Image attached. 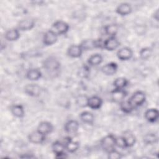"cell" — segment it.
Returning a JSON list of instances; mask_svg holds the SVG:
<instances>
[{
	"mask_svg": "<svg viewBox=\"0 0 159 159\" xmlns=\"http://www.w3.org/2000/svg\"><path fill=\"white\" fill-rule=\"evenodd\" d=\"M42 66L48 73H54L60 70V62L55 57L50 56L43 61Z\"/></svg>",
	"mask_w": 159,
	"mask_h": 159,
	"instance_id": "6da1fadb",
	"label": "cell"
},
{
	"mask_svg": "<svg viewBox=\"0 0 159 159\" xmlns=\"http://www.w3.org/2000/svg\"><path fill=\"white\" fill-rule=\"evenodd\" d=\"M104 40L101 39H86L81 42L80 47L83 50H92L94 48H103Z\"/></svg>",
	"mask_w": 159,
	"mask_h": 159,
	"instance_id": "7a4b0ae2",
	"label": "cell"
},
{
	"mask_svg": "<svg viewBox=\"0 0 159 159\" xmlns=\"http://www.w3.org/2000/svg\"><path fill=\"white\" fill-rule=\"evenodd\" d=\"M101 146L102 148L106 152H109L115 149L116 137L113 134H107L101 140Z\"/></svg>",
	"mask_w": 159,
	"mask_h": 159,
	"instance_id": "3957f363",
	"label": "cell"
},
{
	"mask_svg": "<svg viewBox=\"0 0 159 159\" xmlns=\"http://www.w3.org/2000/svg\"><path fill=\"white\" fill-rule=\"evenodd\" d=\"M69 27V25L65 21L57 20L52 24L51 30L58 35L66 34L68 31Z\"/></svg>",
	"mask_w": 159,
	"mask_h": 159,
	"instance_id": "277c9868",
	"label": "cell"
},
{
	"mask_svg": "<svg viewBox=\"0 0 159 159\" xmlns=\"http://www.w3.org/2000/svg\"><path fill=\"white\" fill-rule=\"evenodd\" d=\"M134 107L142 106L146 100L145 94L141 91H135L129 99Z\"/></svg>",
	"mask_w": 159,
	"mask_h": 159,
	"instance_id": "5b68a950",
	"label": "cell"
},
{
	"mask_svg": "<svg viewBox=\"0 0 159 159\" xmlns=\"http://www.w3.org/2000/svg\"><path fill=\"white\" fill-rule=\"evenodd\" d=\"M24 92L31 97H39L42 93V88L37 84H28L24 87Z\"/></svg>",
	"mask_w": 159,
	"mask_h": 159,
	"instance_id": "8992f818",
	"label": "cell"
},
{
	"mask_svg": "<svg viewBox=\"0 0 159 159\" xmlns=\"http://www.w3.org/2000/svg\"><path fill=\"white\" fill-rule=\"evenodd\" d=\"M120 45V42L116 37H109L103 43V48L108 51H113Z\"/></svg>",
	"mask_w": 159,
	"mask_h": 159,
	"instance_id": "52a82bcc",
	"label": "cell"
},
{
	"mask_svg": "<svg viewBox=\"0 0 159 159\" xmlns=\"http://www.w3.org/2000/svg\"><path fill=\"white\" fill-rule=\"evenodd\" d=\"M111 99L114 102L120 103L125 99L127 95V91L124 89H116L114 88L111 93Z\"/></svg>",
	"mask_w": 159,
	"mask_h": 159,
	"instance_id": "ba28073f",
	"label": "cell"
},
{
	"mask_svg": "<svg viewBox=\"0 0 159 159\" xmlns=\"http://www.w3.org/2000/svg\"><path fill=\"white\" fill-rule=\"evenodd\" d=\"M58 39V35H57L51 29L47 30L43 36V43L47 46L54 44Z\"/></svg>",
	"mask_w": 159,
	"mask_h": 159,
	"instance_id": "9c48e42d",
	"label": "cell"
},
{
	"mask_svg": "<svg viewBox=\"0 0 159 159\" xmlns=\"http://www.w3.org/2000/svg\"><path fill=\"white\" fill-rule=\"evenodd\" d=\"M35 24V20L33 19L28 17L19 22L17 28L21 31L30 30L34 27Z\"/></svg>",
	"mask_w": 159,
	"mask_h": 159,
	"instance_id": "30bf717a",
	"label": "cell"
},
{
	"mask_svg": "<svg viewBox=\"0 0 159 159\" xmlns=\"http://www.w3.org/2000/svg\"><path fill=\"white\" fill-rule=\"evenodd\" d=\"M133 55V52L129 47H122L117 52V57L121 61L130 60Z\"/></svg>",
	"mask_w": 159,
	"mask_h": 159,
	"instance_id": "8fae6325",
	"label": "cell"
},
{
	"mask_svg": "<svg viewBox=\"0 0 159 159\" xmlns=\"http://www.w3.org/2000/svg\"><path fill=\"white\" fill-rule=\"evenodd\" d=\"M28 140L30 143L34 144H40L42 143L45 141V135L36 130L29 134L28 135Z\"/></svg>",
	"mask_w": 159,
	"mask_h": 159,
	"instance_id": "7c38bea8",
	"label": "cell"
},
{
	"mask_svg": "<svg viewBox=\"0 0 159 159\" xmlns=\"http://www.w3.org/2000/svg\"><path fill=\"white\" fill-rule=\"evenodd\" d=\"M65 150H66L70 153H74L76 152L80 148V143L77 141H74L70 137H66L65 139Z\"/></svg>",
	"mask_w": 159,
	"mask_h": 159,
	"instance_id": "4fadbf2b",
	"label": "cell"
},
{
	"mask_svg": "<svg viewBox=\"0 0 159 159\" xmlns=\"http://www.w3.org/2000/svg\"><path fill=\"white\" fill-rule=\"evenodd\" d=\"M132 11V6L128 2H122L117 6L116 9L117 14L121 16H124L129 15L131 13Z\"/></svg>",
	"mask_w": 159,
	"mask_h": 159,
	"instance_id": "5bb4252c",
	"label": "cell"
},
{
	"mask_svg": "<svg viewBox=\"0 0 159 159\" xmlns=\"http://www.w3.org/2000/svg\"><path fill=\"white\" fill-rule=\"evenodd\" d=\"M117 68L118 65L116 62H110L102 66L101 71L106 75L112 76L117 72Z\"/></svg>",
	"mask_w": 159,
	"mask_h": 159,
	"instance_id": "9a60e30c",
	"label": "cell"
},
{
	"mask_svg": "<svg viewBox=\"0 0 159 159\" xmlns=\"http://www.w3.org/2000/svg\"><path fill=\"white\" fill-rule=\"evenodd\" d=\"M53 130V125L47 121H43L39 123L37 130L40 133L46 135L50 134Z\"/></svg>",
	"mask_w": 159,
	"mask_h": 159,
	"instance_id": "2e32d148",
	"label": "cell"
},
{
	"mask_svg": "<svg viewBox=\"0 0 159 159\" xmlns=\"http://www.w3.org/2000/svg\"><path fill=\"white\" fill-rule=\"evenodd\" d=\"M102 105V99L98 96H93L88 98V106L92 109H98Z\"/></svg>",
	"mask_w": 159,
	"mask_h": 159,
	"instance_id": "e0dca14e",
	"label": "cell"
},
{
	"mask_svg": "<svg viewBox=\"0 0 159 159\" xmlns=\"http://www.w3.org/2000/svg\"><path fill=\"white\" fill-rule=\"evenodd\" d=\"M83 51L80 45H71L67 50V55L71 58H79L81 56Z\"/></svg>",
	"mask_w": 159,
	"mask_h": 159,
	"instance_id": "ac0fdd59",
	"label": "cell"
},
{
	"mask_svg": "<svg viewBox=\"0 0 159 159\" xmlns=\"http://www.w3.org/2000/svg\"><path fill=\"white\" fill-rule=\"evenodd\" d=\"M80 124L76 120H70L67 121L64 125V130L68 134H74L79 129Z\"/></svg>",
	"mask_w": 159,
	"mask_h": 159,
	"instance_id": "d6986e66",
	"label": "cell"
},
{
	"mask_svg": "<svg viewBox=\"0 0 159 159\" xmlns=\"http://www.w3.org/2000/svg\"><path fill=\"white\" fill-rule=\"evenodd\" d=\"M158 111L155 108L148 109L144 114L145 119L151 123L155 122L158 119Z\"/></svg>",
	"mask_w": 159,
	"mask_h": 159,
	"instance_id": "ffe728a7",
	"label": "cell"
},
{
	"mask_svg": "<svg viewBox=\"0 0 159 159\" xmlns=\"http://www.w3.org/2000/svg\"><path fill=\"white\" fill-rule=\"evenodd\" d=\"M42 72L38 68L29 69L26 73V78L30 81H37L42 77Z\"/></svg>",
	"mask_w": 159,
	"mask_h": 159,
	"instance_id": "44dd1931",
	"label": "cell"
},
{
	"mask_svg": "<svg viewBox=\"0 0 159 159\" xmlns=\"http://www.w3.org/2000/svg\"><path fill=\"white\" fill-rule=\"evenodd\" d=\"M123 137L126 147H131L134 146L136 142L135 135L130 131H125L122 135Z\"/></svg>",
	"mask_w": 159,
	"mask_h": 159,
	"instance_id": "7402d4cb",
	"label": "cell"
},
{
	"mask_svg": "<svg viewBox=\"0 0 159 159\" xmlns=\"http://www.w3.org/2000/svg\"><path fill=\"white\" fill-rule=\"evenodd\" d=\"M81 120L87 124L92 125L94 121V116L93 113L89 111H83L80 114Z\"/></svg>",
	"mask_w": 159,
	"mask_h": 159,
	"instance_id": "603a6c76",
	"label": "cell"
},
{
	"mask_svg": "<svg viewBox=\"0 0 159 159\" xmlns=\"http://www.w3.org/2000/svg\"><path fill=\"white\" fill-rule=\"evenodd\" d=\"M4 37H5V39L8 41H11V42L16 41L20 37L19 31L17 29H16V28L11 29L6 32Z\"/></svg>",
	"mask_w": 159,
	"mask_h": 159,
	"instance_id": "cb8c5ba5",
	"label": "cell"
},
{
	"mask_svg": "<svg viewBox=\"0 0 159 159\" xmlns=\"http://www.w3.org/2000/svg\"><path fill=\"white\" fill-rule=\"evenodd\" d=\"M119 105H120V110L126 114L132 112L135 108L134 106L131 103V102L130 101L129 99L127 100H125V99L123 100L119 103Z\"/></svg>",
	"mask_w": 159,
	"mask_h": 159,
	"instance_id": "d4e9b609",
	"label": "cell"
},
{
	"mask_svg": "<svg viewBox=\"0 0 159 159\" xmlns=\"http://www.w3.org/2000/svg\"><path fill=\"white\" fill-rule=\"evenodd\" d=\"M104 33L109 37H115L119 30V25L116 24H111L106 25L104 29Z\"/></svg>",
	"mask_w": 159,
	"mask_h": 159,
	"instance_id": "484cf974",
	"label": "cell"
},
{
	"mask_svg": "<svg viewBox=\"0 0 159 159\" xmlns=\"http://www.w3.org/2000/svg\"><path fill=\"white\" fill-rule=\"evenodd\" d=\"M11 111L13 116L18 118H22L25 115V111L23 106L20 104L14 105L11 107Z\"/></svg>",
	"mask_w": 159,
	"mask_h": 159,
	"instance_id": "4316f807",
	"label": "cell"
},
{
	"mask_svg": "<svg viewBox=\"0 0 159 159\" xmlns=\"http://www.w3.org/2000/svg\"><path fill=\"white\" fill-rule=\"evenodd\" d=\"M102 61V57L99 53H95L90 56L88 59V64L89 66H97Z\"/></svg>",
	"mask_w": 159,
	"mask_h": 159,
	"instance_id": "83f0119b",
	"label": "cell"
},
{
	"mask_svg": "<svg viewBox=\"0 0 159 159\" xmlns=\"http://www.w3.org/2000/svg\"><path fill=\"white\" fill-rule=\"evenodd\" d=\"M129 83V81L124 77H118L113 82V86L116 89H124Z\"/></svg>",
	"mask_w": 159,
	"mask_h": 159,
	"instance_id": "f1b7e54d",
	"label": "cell"
},
{
	"mask_svg": "<svg viewBox=\"0 0 159 159\" xmlns=\"http://www.w3.org/2000/svg\"><path fill=\"white\" fill-rule=\"evenodd\" d=\"M52 150L53 152L55 154V155L62 153L65 152V144L60 142V141H55L52 143Z\"/></svg>",
	"mask_w": 159,
	"mask_h": 159,
	"instance_id": "f546056e",
	"label": "cell"
},
{
	"mask_svg": "<svg viewBox=\"0 0 159 159\" xmlns=\"http://www.w3.org/2000/svg\"><path fill=\"white\" fill-rule=\"evenodd\" d=\"M158 141V137L155 133H148L144 135L143 142L146 145H153Z\"/></svg>",
	"mask_w": 159,
	"mask_h": 159,
	"instance_id": "4dcf8cb0",
	"label": "cell"
},
{
	"mask_svg": "<svg viewBox=\"0 0 159 159\" xmlns=\"http://www.w3.org/2000/svg\"><path fill=\"white\" fill-rule=\"evenodd\" d=\"M88 98L85 94H80L76 98V104L81 107H85L88 106Z\"/></svg>",
	"mask_w": 159,
	"mask_h": 159,
	"instance_id": "1f68e13d",
	"label": "cell"
},
{
	"mask_svg": "<svg viewBox=\"0 0 159 159\" xmlns=\"http://www.w3.org/2000/svg\"><path fill=\"white\" fill-rule=\"evenodd\" d=\"M152 54V49L150 47L142 48L139 52V55L141 59L147 60L148 59Z\"/></svg>",
	"mask_w": 159,
	"mask_h": 159,
	"instance_id": "d6a6232c",
	"label": "cell"
},
{
	"mask_svg": "<svg viewBox=\"0 0 159 159\" xmlns=\"http://www.w3.org/2000/svg\"><path fill=\"white\" fill-rule=\"evenodd\" d=\"M79 76L81 78H88L90 74L89 67L87 65H83L78 71Z\"/></svg>",
	"mask_w": 159,
	"mask_h": 159,
	"instance_id": "836d02e7",
	"label": "cell"
},
{
	"mask_svg": "<svg viewBox=\"0 0 159 159\" xmlns=\"http://www.w3.org/2000/svg\"><path fill=\"white\" fill-rule=\"evenodd\" d=\"M107 153V157L110 159H120L122 157V155L119 151L116 150V148L109 152Z\"/></svg>",
	"mask_w": 159,
	"mask_h": 159,
	"instance_id": "e575fe53",
	"label": "cell"
},
{
	"mask_svg": "<svg viewBox=\"0 0 159 159\" xmlns=\"http://www.w3.org/2000/svg\"><path fill=\"white\" fill-rule=\"evenodd\" d=\"M116 146L120 148H127L125 142H124V140L122 136L119 137H116Z\"/></svg>",
	"mask_w": 159,
	"mask_h": 159,
	"instance_id": "d590c367",
	"label": "cell"
},
{
	"mask_svg": "<svg viewBox=\"0 0 159 159\" xmlns=\"http://www.w3.org/2000/svg\"><path fill=\"white\" fill-rule=\"evenodd\" d=\"M135 31L137 32L139 35H143L145 33V28L144 26H142V25L137 26L135 27Z\"/></svg>",
	"mask_w": 159,
	"mask_h": 159,
	"instance_id": "8d00e7d4",
	"label": "cell"
},
{
	"mask_svg": "<svg viewBox=\"0 0 159 159\" xmlns=\"http://www.w3.org/2000/svg\"><path fill=\"white\" fill-rule=\"evenodd\" d=\"M67 157H68L67 154L65 152H63L62 153L58 154V155H55V158H65Z\"/></svg>",
	"mask_w": 159,
	"mask_h": 159,
	"instance_id": "74e56055",
	"label": "cell"
},
{
	"mask_svg": "<svg viewBox=\"0 0 159 159\" xmlns=\"http://www.w3.org/2000/svg\"><path fill=\"white\" fill-rule=\"evenodd\" d=\"M154 19H155L157 21H158V10L157 9L156 11L154 12L153 16Z\"/></svg>",
	"mask_w": 159,
	"mask_h": 159,
	"instance_id": "f35d334b",
	"label": "cell"
},
{
	"mask_svg": "<svg viewBox=\"0 0 159 159\" xmlns=\"http://www.w3.org/2000/svg\"><path fill=\"white\" fill-rule=\"evenodd\" d=\"M28 154H24V155H22V156H20V158H35L34 156L32 155H27Z\"/></svg>",
	"mask_w": 159,
	"mask_h": 159,
	"instance_id": "ab89813d",
	"label": "cell"
}]
</instances>
